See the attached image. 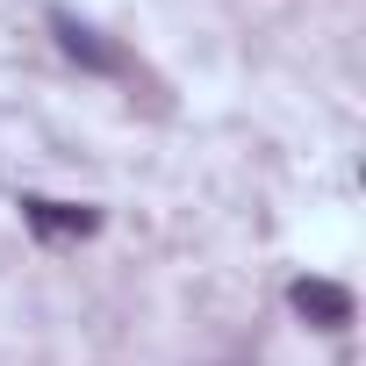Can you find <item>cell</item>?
<instances>
[{"mask_svg":"<svg viewBox=\"0 0 366 366\" xmlns=\"http://www.w3.org/2000/svg\"><path fill=\"white\" fill-rule=\"evenodd\" d=\"M287 302H295V316L316 323V330H345V323H352V287H337V280H295Z\"/></svg>","mask_w":366,"mask_h":366,"instance_id":"7a4b0ae2","label":"cell"},{"mask_svg":"<svg viewBox=\"0 0 366 366\" xmlns=\"http://www.w3.org/2000/svg\"><path fill=\"white\" fill-rule=\"evenodd\" d=\"M22 223L36 237H94L101 216L94 209H72V202H44V194H22Z\"/></svg>","mask_w":366,"mask_h":366,"instance_id":"3957f363","label":"cell"},{"mask_svg":"<svg viewBox=\"0 0 366 366\" xmlns=\"http://www.w3.org/2000/svg\"><path fill=\"white\" fill-rule=\"evenodd\" d=\"M51 36H58V51H65L72 65H86V72H122V65H129L101 29H86V22H79V15H65V8L51 15Z\"/></svg>","mask_w":366,"mask_h":366,"instance_id":"6da1fadb","label":"cell"}]
</instances>
